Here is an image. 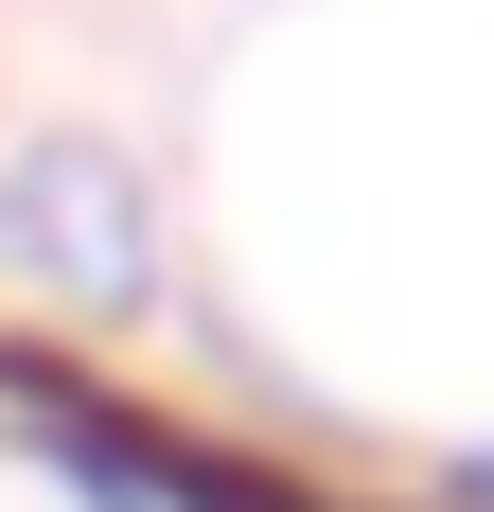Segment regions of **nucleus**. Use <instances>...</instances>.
<instances>
[{"mask_svg": "<svg viewBox=\"0 0 494 512\" xmlns=\"http://www.w3.org/2000/svg\"><path fill=\"white\" fill-rule=\"evenodd\" d=\"M477 495H494V460H477Z\"/></svg>", "mask_w": 494, "mask_h": 512, "instance_id": "nucleus-2", "label": "nucleus"}, {"mask_svg": "<svg viewBox=\"0 0 494 512\" xmlns=\"http://www.w3.org/2000/svg\"><path fill=\"white\" fill-rule=\"evenodd\" d=\"M0 265L106 318V301L159 283V212H142V177H124L106 142H18L0 159Z\"/></svg>", "mask_w": 494, "mask_h": 512, "instance_id": "nucleus-1", "label": "nucleus"}]
</instances>
